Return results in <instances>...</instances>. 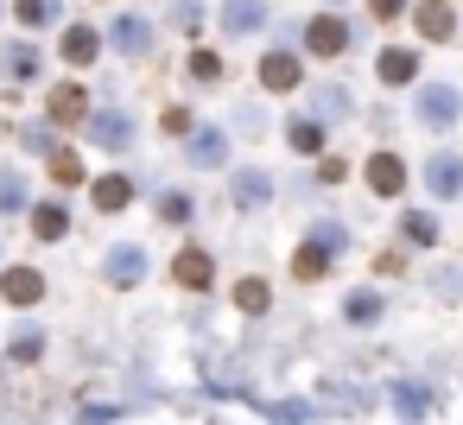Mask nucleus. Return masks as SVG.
<instances>
[{"label":"nucleus","mask_w":463,"mask_h":425,"mask_svg":"<svg viewBox=\"0 0 463 425\" xmlns=\"http://www.w3.org/2000/svg\"><path fill=\"white\" fill-rule=\"evenodd\" d=\"M457 115H463V96L450 90V83H425L419 90V128H457Z\"/></svg>","instance_id":"obj_1"},{"label":"nucleus","mask_w":463,"mask_h":425,"mask_svg":"<svg viewBox=\"0 0 463 425\" xmlns=\"http://www.w3.org/2000/svg\"><path fill=\"white\" fill-rule=\"evenodd\" d=\"M425 184H431V197H463V159L457 153H438L425 165Z\"/></svg>","instance_id":"obj_2"},{"label":"nucleus","mask_w":463,"mask_h":425,"mask_svg":"<svg viewBox=\"0 0 463 425\" xmlns=\"http://www.w3.org/2000/svg\"><path fill=\"white\" fill-rule=\"evenodd\" d=\"M305 45H311V52H317V58H336V52H343V45H349V26H343V20H330V14H324V20H311V26H305Z\"/></svg>","instance_id":"obj_3"},{"label":"nucleus","mask_w":463,"mask_h":425,"mask_svg":"<svg viewBox=\"0 0 463 425\" xmlns=\"http://www.w3.org/2000/svg\"><path fill=\"white\" fill-rule=\"evenodd\" d=\"M0 292H7V305H39V298H45V279H39L33 267H14L7 279H0Z\"/></svg>","instance_id":"obj_4"},{"label":"nucleus","mask_w":463,"mask_h":425,"mask_svg":"<svg viewBox=\"0 0 463 425\" xmlns=\"http://www.w3.org/2000/svg\"><path fill=\"white\" fill-rule=\"evenodd\" d=\"M368 184H374L381 197H400V184H406V165H400L393 153H374V159H368Z\"/></svg>","instance_id":"obj_5"},{"label":"nucleus","mask_w":463,"mask_h":425,"mask_svg":"<svg viewBox=\"0 0 463 425\" xmlns=\"http://www.w3.org/2000/svg\"><path fill=\"white\" fill-rule=\"evenodd\" d=\"M115 45H121L128 58H140V52L153 45V26H146L140 14H121V20H115Z\"/></svg>","instance_id":"obj_6"},{"label":"nucleus","mask_w":463,"mask_h":425,"mask_svg":"<svg viewBox=\"0 0 463 425\" xmlns=\"http://www.w3.org/2000/svg\"><path fill=\"white\" fill-rule=\"evenodd\" d=\"M140 273H146V254H140V248H134V241H128V248H115V254H109V279H115V286H134V279H140Z\"/></svg>","instance_id":"obj_7"},{"label":"nucleus","mask_w":463,"mask_h":425,"mask_svg":"<svg viewBox=\"0 0 463 425\" xmlns=\"http://www.w3.org/2000/svg\"><path fill=\"white\" fill-rule=\"evenodd\" d=\"M260 83H267V90H292V83H298V58H286V52L260 58Z\"/></svg>","instance_id":"obj_8"},{"label":"nucleus","mask_w":463,"mask_h":425,"mask_svg":"<svg viewBox=\"0 0 463 425\" xmlns=\"http://www.w3.org/2000/svg\"><path fill=\"white\" fill-rule=\"evenodd\" d=\"M83 115H90V96H83L77 83L52 90V121H83Z\"/></svg>","instance_id":"obj_9"},{"label":"nucleus","mask_w":463,"mask_h":425,"mask_svg":"<svg viewBox=\"0 0 463 425\" xmlns=\"http://www.w3.org/2000/svg\"><path fill=\"white\" fill-rule=\"evenodd\" d=\"M90 140H96V146H115V153H121V146L134 140V128H128L121 115H96V121H90Z\"/></svg>","instance_id":"obj_10"},{"label":"nucleus","mask_w":463,"mask_h":425,"mask_svg":"<svg viewBox=\"0 0 463 425\" xmlns=\"http://www.w3.org/2000/svg\"><path fill=\"white\" fill-rule=\"evenodd\" d=\"M267 197H273L267 172H235V203H241V210H260Z\"/></svg>","instance_id":"obj_11"},{"label":"nucleus","mask_w":463,"mask_h":425,"mask_svg":"<svg viewBox=\"0 0 463 425\" xmlns=\"http://www.w3.org/2000/svg\"><path fill=\"white\" fill-rule=\"evenodd\" d=\"M260 14H267L260 0H222V26H229V33H254Z\"/></svg>","instance_id":"obj_12"},{"label":"nucleus","mask_w":463,"mask_h":425,"mask_svg":"<svg viewBox=\"0 0 463 425\" xmlns=\"http://www.w3.org/2000/svg\"><path fill=\"white\" fill-rule=\"evenodd\" d=\"M412 77H419V58L412 52H400V45L381 52V83H412Z\"/></svg>","instance_id":"obj_13"},{"label":"nucleus","mask_w":463,"mask_h":425,"mask_svg":"<svg viewBox=\"0 0 463 425\" xmlns=\"http://www.w3.org/2000/svg\"><path fill=\"white\" fill-rule=\"evenodd\" d=\"M191 159H197V165H222V159H229V140H222L216 128H203V134H191Z\"/></svg>","instance_id":"obj_14"},{"label":"nucleus","mask_w":463,"mask_h":425,"mask_svg":"<svg viewBox=\"0 0 463 425\" xmlns=\"http://www.w3.org/2000/svg\"><path fill=\"white\" fill-rule=\"evenodd\" d=\"M412 20H419V33H425V39H450V7H444V0H425Z\"/></svg>","instance_id":"obj_15"},{"label":"nucleus","mask_w":463,"mask_h":425,"mask_svg":"<svg viewBox=\"0 0 463 425\" xmlns=\"http://www.w3.org/2000/svg\"><path fill=\"white\" fill-rule=\"evenodd\" d=\"M0 64H7L14 83H33V77H39V52H33V45H7V58H0Z\"/></svg>","instance_id":"obj_16"},{"label":"nucleus","mask_w":463,"mask_h":425,"mask_svg":"<svg viewBox=\"0 0 463 425\" xmlns=\"http://www.w3.org/2000/svg\"><path fill=\"white\" fill-rule=\"evenodd\" d=\"M96 52H102V39H96L90 26H71V33H64V58H71V64H90Z\"/></svg>","instance_id":"obj_17"},{"label":"nucleus","mask_w":463,"mask_h":425,"mask_svg":"<svg viewBox=\"0 0 463 425\" xmlns=\"http://www.w3.org/2000/svg\"><path fill=\"white\" fill-rule=\"evenodd\" d=\"M33 229H39L45 241H58V235L71 229V210H64V203H39V210H33Z\"/></svg>","instance_id":"obj_18"},{"label":"nucleus","mask_w":463,"mask_h":425,"mask_svg":"<svg viewBox=\"0 0 463 425\" xmlns=\"http://www.w3.org/2000/svg\"><path fill=\"white\" fill-rule=\"evenodd\" d=\"M172 273H178V279H184V286H210V254H203V248H184V254H178V267H172Z\"/></svg>","instance_id":"obj_19"},{"label":"nucleus","mask_w":463,"mask_h":425,"mask_svg":"<svg viewBox=\"0 0 463 425\" xmlns=\"http://www.w3.org/2000/svg\"><path fill=\"white\" fill-rule=\"evenodd\" d=\"M128 197H134V184L115 172V178H102L96 184V210H128Z\"/></svg>","instance_id":"obj_20"},{"label":"nucleus","mask_w":463,"mask_h":425,"mask_svg":"<svg viewBox=\"0 0 463 425\" xmlns=\"http://www.w3.org/2000/svg\"><path fill=\"white\" fill-rule=\"evenodd\" d=\"M343 317H349V324H374V317H381V298H374V292H349V298H343Z\"/></svg>","instance_id":"obj_21"},{"label":"nucleus","mask_w":463,"mask_h":425,"mask_svg":"<svg viewBox=\"0 0 463 425\" xmlns=\"http://www.w3.org/2000/svg\"><path fill=\"white\" fill-rule=\"evenodd\" d=\"M286 140H292V153H317V146H324V128H317V121H292Z\"/></svg>","instance_id":"obj_22"},{"label":"nucleus","mask_w":463,"mask_h":425,"mask_svg":"<svg viewBox=\"0 0 463 425\" xmlns=\"http://www.w3.org/2000/svg\"><path fill=\"white\" fill-rule=\"evenodd\" d=\"M324 273H330V254H324L317 241H305V248H298V279H324Z\"/></svg>","instance_id":"obj_23"},{"label":"nucleus","mask_w":463,"mask_h":425,"mask_svg":"<svg viewBox=\"0 0 463 425\" xmlns=\"http://www.w3.org/2000/svg\"><path fill=\"white\" fill-rule=\"evenodd\" d=\"M52 14H58L52 0H14V20L20 26H52Z\"/></svg>","instance_id":"obj_24"},{"label":"nucleus","mask_w":463,"mask_h":425,"mask_svg":"<svg viewBox=\"0 0 463 425\" xmlns=\"http://www.w3.org/2000/svg\"><path fill=\"white\" fill-rule=\"evenodd\" d=\"M336 115H349V96H343V90H317V115H311V121L324 128V121H336Z\"/></svg>","instance_id":"obj_25"},{"label":"nucleus","mask_w":463,"mask_h":425,"mask_svg":"<svg viewBox=\"0 0 463 425\" xmlns=\"http://www.w3.org/2000/svg\"><path fill=\"white\" fill-rule=\"evenodd\" d=\"M52 178H58L64 191H71V184H83V159H77V153H52Z\"/></svg>","instance_id":"obj_26"},{"label":"nucleus","mask_w":463,"mask_h":425,"mask_svg":"<svg viewBox=\"0 0 463 425\" xmlns=\"http://www.w3.org/2000/svg\"><path fill=\"white\" fill-rule=\"evenodd\" d=\"M235 305H241L248 317H254V311H267V279H241V286H235Z\"/></svg>","instance_id":"obj_27"},{"label":"nucleus","mask_w":463,"mask_h":425,"mask_svg":"<svg viewBox=\"0 0 463 425\" xmlns=\"http://www.w3.org/2000/svg\"><path fill=\"white\" fill-rule=\"evenodd\" d=\"M0 210H26V178L20 172H0Z\"/></svg>","instance_id":"obj_28"},{"label":"nucleus","mask_w":463,"mask_h":425,"mask_svg":"<svg viewBox=\"0 0 463 425\" xmlns=\"http://www.w3.org/2000/svg\"><path fill=\"white\" fill-rule=\"evenodd\" d=\"M400 229H406V241H419V248H425V241H438V222H431V216H419V210H412Z\"/></svg>","instance_id":"obj_29"},{"label":"nucleus","mask_w":463,"mask_h":425,"mask_svg":"<svg viewBox=\"0 0 463 425\" xmlns=\"http://www.w3.org/2000/svg\"><path fill=\"white\" fill-rule=\"evenodd\" d=\"M191 77H197V83H216V77H222V58H216V52H197V58H191Z\"/></svg>","instance_id":"obj_30"},{"label":"nucleus","mask_w":463,"mask_h":425,"mask_svg":"<svg viewBox=\"0 0 463 425\" xmlns=\"http://www.w3.org/2000/svg\"><path fill=\"white\" fill-rule=\"evenodd\" d=\"M172 20H178L184 33H197V26H203V7H197V0H178V7H172Z\"/></svg>","instance_id":"obj_31"},{"label":"nucleus","mask_w":463,"mask_h":425,"mask_svg":"<svg viewBox=\"0 0 463 425\" xmlns=\"http://www.w3.org/2000/svg\"><path fill=\"white\" fill-rule=\"evenodd\" d=\"M159 216H165V222H184V216H191V197H178V191L159 197Z\"/></svg>","instance_id":"obj_32"},{"label":"nucleus","mask_w":463,"mask_h":425,"mask_svg":"<svg viewBox=\"0 0 463 425\" xmlns=\"http://www.w3.org/2000/svg\"><path fill=\"white\" fill-rule=\"evenodd\" d=\"M165 134H191V109H165Z\"/></svg>","instance_id":"obj_33"},{"label":"nucleus","mask_w":463,"mask_h":425,"mask_svg":"<svg viewBox=\"0 0 463 425\" xmlns=\"http://www.w3.org/2000/svg\"><path fill=\"white\" fill-rule=\"evenodd\" d=\"M393 400H400V412H406V419H419V412H425V400H419V393H412V387H400V393H393Z\"/></svg>","instance_id":"obj_34"},{"label":"nucleus","mask_w":463,"mask_h":425,"mask_svg":"<svg viewBox=\"0 0 463 425\" xmlns=\"http://www.w3.org/2000/svg\"><path fill=\"white\" fill-rule=\"evenodd\" d=\"M368 7H374L381 20H393V14H400V0H368Z\"/></svg>","instance_id":"obj_35"},{"label":"nucleus","mask_w":463,"mask_h":425,"mask_svg":"<svg viewBox=\"0 0 463 425\" xmlns=\"http://www.w3.org/2000/svg\"><path fill=\"white\" fill-rule=\"evenodd\" d=\"M0 14H7V0H0Z\"/></svg>","instance_id":"obj_36"},{"label":"nucleus","mask_w":463,"mask_h":425,"mask_svg":"<svg viewBox=\"0 0 463 425\" xmlns=\"http://www.w3.org/2000/svg\"><path fill=\"white\" fill-rule=\"evenodd\" d=\"M330 7H336V0H330Z\"/></svg>","instance_id":"obj_37"}]
</instances>
